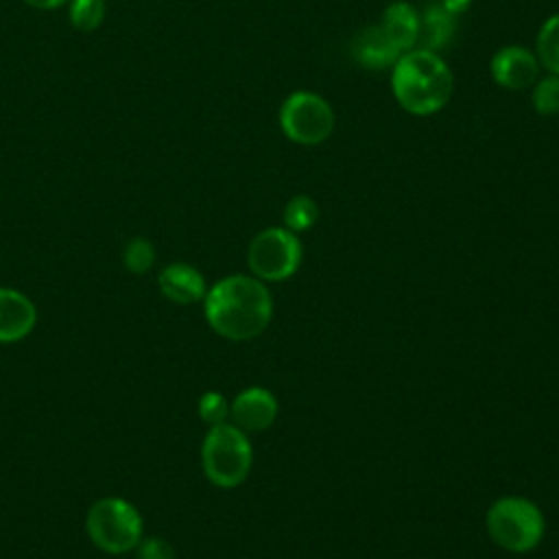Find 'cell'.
Listing matches in <instances>:
<instances>
[{"mask_svg":"<svg viewBox=\"0 0 559 559\" xmlns=\"http://www.w3.org/2000/svg\"><path fill=\"white\" fill-rule=\"evenodd\" d=\"M203 312L210 328L227 341H249L266 330L273 299L264 282L253 275H227L207 288Z\"/></svg>","mask_w":559,"mask_h":559,"instance_id":"1","label":"cell"},{"mask_svg":"<svg viewBox=\"0 0 559 559\" xmlns=\"http://www.w3.org/2000/svg\"><path fill=\"white\" fill-rule=\"evenodd\" d=\"M454 90V76L445 59L426 48H413L391 68V92L395 103L411 116L441 111Z\"/></svg>","mask_w":559,"mask_h":559,"instance_id":"2","label":"cell"},{"mask_svg":"<svg viewBox=\"0 0 559 559\" xmlns=\"http://www.w3.org/2000/svg\"><path fill=\"white\" fill-rule=\"evenodd\" d=\"M253 461L247 432L234 424L210 426L201 445V465L205 478L223 489L238 487L249 476Z\"/></svg>","mask_w":559,"mask_h":559,"instance_id":"3","label":"cell"},{"mask_svg":"<svg viewBox=\"0 0 559 559\" xmlns=\"http://www.w3.org/2000/svg\"><path fill=\"white\" fill-rule=\"evenodd\" d=\"M489 537L509 552H528L544 537V515L531 500L522 496H504L496 500L485 518Z\"/></svg>","mask_w":559,"mask_h":559,"instance_id":"4","label":"cell"},{"mask_svg":"<svg viewBox=\"0 0 559 559\" xmlns=\"http://www.w3.org/2000/svg\"><path fill=\"white\" fill-rule=\"evenodd\" d=\"M85 528L96 548L109 555H124L135 550L142 539V515L138 509L116 496L96 500L87 515Z\"/></svg>","mask_w":559,"mask_h":559,"instance_id":"5","label":"cell"},{"mask_svg":"<svg viewBox=\"0 0 559 559\" xmlns=\"http://www.w3.org/2000/svg\"><path fill=\"white\" fill-rule=\"evenodd\" d=\"M280 129L299 146L323 144L334 131V109L317 92L295 90L280 105Z\"/></svg>","mask_w":559,"mask_h":559,"instance_id":"6","label":"cell"},{"mask_svg":"<svg viewBox=\"0 0 559 559\" xmlns=\"http://www.w3.org/2000/svg\"><path fill=\"white\" fill-rule=\"evenodd\" d=\"M247 264L251 275L260 282H282L301 264V240L284 225L266 227L251 238Z\"/></svg>","mask_w":559,"mask_h":559,"instance_id":"7","label":"cell"},{"mask_svg":"<svg viewBox=\"0 0 559 559\" xmlns=\"http://www.w3.org/2000/svg\"><path fill=\"white\" fill-rule=\"evenodd\" d=\"M539 72L542 66L535 52L520 44L498 48L489 61V74L493 83L511 92L533 87V83L539 79Z\"/></svg>","mask_w":559,"mask_h":559,"instance_id":"8","label":"cell"},{"mask_svg":"<svg viewBox=\"0 0 559 559\" xmlns=\"http://www.w3.org/2000/svg\"><path fill=\"white\" fill-rule=\"evenodd\" d=\"M277 417V400L269 389H242L229 404V419L242 432H262Z\"/></svg>","mask_w":559,"mask_h":559,"instance_id":"9","label":"cell"},{"mask_svg":"<svg viewBox=\"0 0 559 559\" xmlns=\"http://www.w3.org/2000/svg\"><path fill=\"white\" fill-rule=\"evenodd\" d=\"M35 323L37 310L33 301L13 288H0V343L22 341Z\"/></svg>","mask_w":559,"mask_h":559,"instance_id":"10","label":"cell"},{"mask_svg":"<svg viewBox=\"0 0 559 559\" xmlns=\"http://www.w3.org/2000/svg\"><path fill=\"white\" fill-rule=\"evenodd\" d=\"M349 52L358 66L365 70H386L400 59V50L391 44V39L382 33L378 24L365 26L352 39Z\"/></svg>","mask_w":559,"mask_h":559,"instance_id":"11","label":"cell"},{"mask_svg":"<svg viewBox=\"0 0 559 559\" xmlns=\"http://www.w3.org/2000/svg\"><path fill=\"white\" fill-rule=\"evenodd\" d=\"M382 33L391 39V44L404 55L417 48L419 41V11L406 0L389 2L378 22Z\"/></svg>","mask_w":559,"mask_h":559,"instance_id":"12","label":"cell"},{"mask_svg":"<svg viewBox=\"0 0 559 559\" xmlns=\"http://www.w3.org/2000/svg\"><path fill=\"white\" fill-rule=\"evenodd\" d=\"M157 284H159L162 295L179 306L194 304V301L203 299L207 293L203 275L192 264H186V262L168 264L159 273Z\"/></svg>","mask_w":559,"mask_h":559,"instance_id":"13","label":"cell"},{"mask_svg":"<svg viewBox=\"0 0 559 559\" xmlns=\"http://www.w3.org/2000/svg\"><path fill=\"white\" fill-rule=\"evenodd\" d=\"M454 15L448 7L443 4H428L421 13H419V41L417 48H426V50H439L441 46H445L450 41V37L454 35Z\"/></svg>","mask_w":559,"mask_h":559,"instance_id":"14","label":"cell"},{"mask_svg":"<svg viewBox=\"0 0 559 559\" xmlns=\"http://www.w3.org/2000/svg\"><path fill=\"white\" fill-rule=\"evenodd\" d=\"M535 57L548 74L559 76V13L544 20L535 37Z\"/></svg>","mask_w":559,"mask_h":559,"instance_id":"15","label":"cell"},{"mask_svg":"<svg viewBox=\"0 0 559 559\" xmlns=\"http://www.w3.org/2000/svg\"><path fill=\"white\" fill-rule=\"evenodd\" d=\"M317 218H319V205L308 194H295L293 199L286 201L282 212L284 227L295 234L308 231L317 223Z\"/></svg>","mask_w":559,"mask_h":559,"instance_id":"16","label":"cell"},{"mask_svg":"<svg viewBox=\"0 0 559 559\" xmlns=\"http://www.w3.org/2000/svg\"><path fill=\"white\" fill-rule=\"evenodd\" d=\"M531 105L539 116H557L559 114V76L544 74L533 83Z\"/></svg>","mask_w":559,"mask_h":559,"instance_id":"17","label":"cell"},{"mask_svg":"<svg viewBox=\"0 0 559 559\" xmlns=\"http://www.w3.org/2000/svg\"><path fill=\"white\" fill-rule=\"evenodd\" d=\"M68 17L76 31H96L105 20V0H70Z\"/></svg>","mask_w":559,"mask_h":559,"instance_id":"18","label":"cell"},{"mask_svg":"<svg viewBox=\"0 0 559 559\" xmlns=\"http://www.w3.org/2000/svg\"><path fill=\"white\" fill-rule=\"evenodd\" d=\"M122 260H124V266L135 273V275H142L146 273L153 262H155V247L151 245V240H146L144 236H135L131 238L127 245H124V251H122Z\"/></svg>","mask_w":559,"mask_h":559,"instance_id":"19","label":"cell"},{"mask_svg":"<svg viewBox=\"0 0 559 559\" xmlns=\"http://www.w3.org/2000/svg\"><path fill=\"white\" fill-rule=\"evenodd\" d=\"M199 417L207 426H218L229 419V402L218 391H207L199 400Z\"/></svg>","mask_w":559,"mask_h":559,"instance_id":"20","label":"cell"},{"mask_svg":"<svg viewBox=\"0 0 559 559\" xmlns=\"http://www.w3.org/2000/svg\"><path fill=\"white\" fill-rule=\"evenodd\" d=\"M135 555L138 559H175L173 546L159 537L140 539V544L135 546Z\"/></svg>","mask_w":559,"mask_h":559,"instance_id":"21","label":"cell"},{"mask_svg":"<svg viewBox=\"0 0 559 559\" xmlns=\"http://www.w3.org/2000/svg\"><path fill=\"white\" fill-rule=\"evenodd\" d=\"M28 7L33 9H41V11H50V9H59L61 4L70 2V0H24Z\"/></svg>","mask_w":559,"mask_h":559,"instance_id":"22","label":"cell"}]
</instances>
